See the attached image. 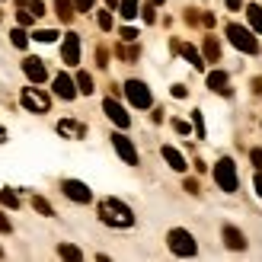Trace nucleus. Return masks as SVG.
Returning a JSON list of instances; mask_svg holds the SVG:
<instances>
[{"label": "nucleus", "mask_w": 262, "mask_h": 262, "mask_svg": "<svg viewBox=\"0 0 262 262\" xmlns=\"http://www.w3.org/2000/svg\"><path fill=\"white\" fill-rule=\"evenodd\" d=\"M99 221L109 227H131L135 224V214H131V208L119 199H102L99 202Z\"/></svg>", "instance_id": "1"}, {"label": "nucleus", "mask_w": 262, "mask_h": 262, "mask_svg": "<svg viewBox=\"0 0 262 262\" xmlns=\"http://www.w3.org/2000/svg\"><path fill=\"white\" fill-rule=\"evenodd\" d=\"M214 182L224 192H237L240 179H237V166H233L230 157H221V160H217V166H214Z\"/></svg>", "instance_id": "2"}, {"label": "nucleus", "mask_w": 262, "mask_h": 262, "mask_svg": "<svg viewBox=\"0 0 262 262\" xmlns=\"http://www.w3.org/2000/svg\"><path fill=\"white\" fill-rule=\"evenodd\" d=\"M166 243H169V250H173L176 256H195V250H199V246H195V237L189 230H182V227H173L166 233Z\"/></svg>", "instance_id": "3"}, {"label": "nucleus", "mask_w": 262, "mask_h": 262, "mask_svg": "<svg viewBox=\"0 0 262 262\" xmlns=\"http://www.w3.org/2000/svg\"><path fill=\"white\" fill-rule=\"evenodd\" d=\"M227 38L233 45H237L240 51H246V55H256L259 51V42H256V35L246 29V26H237V23H230L227 26Z\"/></svg>", "instance_id": "4"}, {"label": "nucleus", "mask_w": 262, "mask_h": 262, "mask_svg": "<svg viewBox=\"0 0 262 262\" xmlns=\"http://www.w3.org/2000/svg\"><path fill=\"white\" fill-rule=\"evenodd\" d=\"M125 96L131 99V106H138V109H150V90L147 83H141V80H128L125 83Z\"/></svg>", "instance_id": "5"}, {"label": "nucleus", "mask_w": 262, "mask_h": 262, "mask_svg": "<svg viewBox=\"0 0 262 262\" xmlns=\"http://www.w3.org/2000/svg\"><path fill=\"white\" fill-rule=\"evenodd\" d=\"M19 99H23V106L29 109V112H38V115L51 109V99H48V96L42 93V90H35V86H26Z\"/></svg>", "instance_id": "6"}, {"label": "nucleus", "mask_w": 262, "mask_h": 262, "mask_svg": "<svg viewBox=\"0 0 262 262\" xmlns=\"http://www.w3.org/2000/svg\"><path fill=\"white\" fill-rule=\"evenodd\" d=\"M61 192L68 195L71 202H77V205H86L90 199H93V192H90L86 182H80V179H64L61 182Z\"/></svg>", "instance_id": "7"}, {"label": "nucleus", "mask_w": 262, "mask_h": 262, "mask_svg": "<svg viewBox=\"0 0 262 262\" xmlns=\"http://www.w3.org/2000/svg\"><path fill=\"white\" fill-rule=\"evenodd\" d=\"M112 147H115V154H119L128 166H138V147L131 144V138H125V135L115 131V135H112Z\"/></svg>", "instance_id": "8"}, {"label": "nucleus", "mask_w": 262, "mask_h": 262, "mask_svg": "<svg viewBox=\"0 0 262 262\" xmlns=\"http://www.w3.org/2000/svg\"><path fill=\"white\" fill-rule=\"evenodd\" d=\"M61 58L64 64H80V35L77 32H68L61 42Z\"/></svg>", "instance_id": "9"}, {"label": "nucleus", "mask_w": 262, "mask_h": 262, "mask_svg": "<svg viewBox=\"0 0 262 262\" xmlns=\"http://www.w3.org/2000/svg\"><path fill=\"white\" fill-rule=\"evenodd\" d=\"M102 112H106V115H109V122H115L119 128H128V125H131V115H128L115 99H106V102H102Z\"/></svg>", "instance_id": "10"}, {"label": "nucleus", "mask_w": 262, "mask_h": 262, "mask_svg": "<svg viewBox=\"0 0 262 262\" xmlns=\"http://www.w3.org/2000/svg\"><path fill=\"white\" fill-rule=\"evenodd\" d=\"M23 71H26V77H29L32 83H45L48 80V71H45V64L38 61V58H26L23 61Z\"/></svg>", "instance_id": "11"}, {"label": "nucleus", "mask_w": 262, "mask_h": 262, "mask_svg": "<svg viewBox=\"0 0 262 262\" xmlns=\"http://www.w3.org/2000/svg\"><path fill=\"white\" fill-rule=\"evenodd\" d=\"M80 90H77V83L71 80L68 74H58L55 77V96H61V99H74Z\"/></svg>", "instance_id": "12"}, {"label": "nucleus", "mask_w": 262, "mask_h": 262, "mask_svg": "<svg viewBox=\"0 0 262 262\" xmlns=\"http://www.w3.org/2000/svg\"><path fill=\"white\" fill-rule=\"evenodd\" d=\"M163 160L176 169V173H186V157H182L176 147H169V144H163Z\"/></svg>", "instance_id": "13"}, {"label": "nucleus", "mask_w": 262, "mask_h": 262, "mask_svg": "<svg viewBox=\"0 0 262 262\" xmlns=\"http://www.w3.org/2000/svg\"><path fill=\"white\" fill-rule=\"evenodd\" d=\"M224 243L230 246V250H246V237H243V233L237 230V227H224Z\"/></svg>", "instance_id": "14"}, {"label": "nucleus", "mask_w": 262, "mask_h": 262, "mask_svg": "<svg viewBox=\"0 0 262 262\" xmlns=\"http://www.w3.org/2000/svg\"><path fill=\"white\" fill-rule=\"evenodd\" d=\"M208 86H211L214 90V93H230V86H227V74L224 71H211V74H208Z\"/></svg>", "instance_id": "15"}, {"label": "nucleus", "mask_w": 262, "mask_h": 262, "mask_svg": "<svg viewBox=\"0 0 262 262\" xmlns=\"http://www.w3.org/2000/svg\"><path fill=\"white\" fill-rule=\"evenodd\" d=\"M58 131H61V135H68V138H83V135H86V128H83L80 122H71V119L58 122Z\"/></svg>", "instance_id": "16"}, {"label": "nucleus", "mask_w": 262, "mask_h": 262, "mask_svg": "<svg viewBox=\"0 0 262 262\" xmlns=\"http://www.w3.org/2000/svg\"><path fill=\"white\" fill-rule=\"evenodd\" d=\"M179 51H182V58H186L195 71H202V68H205V58H202V55H199V51H195L192 45H179Z\"/></svg>", "instance_id": "17"}, {"label": "nucleus", "mask_w": 262, "mask_h": 262, "mask_svg": "<svg viewBox=\"0 0 262 262\" xmlns=\"http://www.w3.org/2000/svg\"><path fill=\"white\" fill-rule=\"evenodd\" d=\"M246 16H250V26L262 35V7L259 4H250V7H246Z\"/></svg>", "instance_id": "18"}, {"label": "nucleus", "mask_w": 262, "mask_h": 262, "mask_svg": "<svg viewBox=\"0 0 262 262\" xmlns=\"http://www.w3.org/2000/svg\"><path fill=\"white\" fill-rule=\"evenodd\" d=\"M205 58H208V61H221V45H217L214 35L205 38Z\"/></svg>", "instance_id": "19"}, {"label": "nucleus", "mask_w": 262, "mask_h": 262, "mask_svg": "<svg viewBox=\"0 0 262 262\" xmlns=\"http://www.w3.org/2000/svg\"><path fill=\"white\" fill-rule=\"evenodd\" d=\"M55 7H58V16L64 23H71V16H74V0H55Z\"/></svg>", "instance_id": "20"}, {"label": "nucleus", "mask_w": 262, "mask_h": 262, "mask_svg": "<svg viewBox=\"0 0 262 262\" xmlns=\"http://www.w3.org/2000/svg\"><path fill=\"white\" fill-rule=\"evenodd\" d=\"M77 90H80V93H93V77H90L86 71H80V74H77Z\"/></svg>", "instance_id": "21"}, {"label": "nucleus", "mask_w": 262, "mask_h": 262, "mask_svg": "<svg viewBox=\"0 0 262 262\" xmlns=\"http://www.w3.org/2000/svg\"><path fill=\"white\" fill-rule=\"evenodd\" d=\"M119 13H122L125 19H135V16H138V0H122V4H119Z\"/></svg>", "instance_id": "22"}, {"label": "nucleus", "mask_w": 262, "mask_h": 262, "mask_svg": "<svg viewBox=\"0 0 262 262\" xmlns=\"http://www.w3.org/2000/svg\"><path fill=\"white\" fill-rule=\"evenodd\" d=\"M58 253H61L64 259H74V262H80V259H83V253L77 250V246H71V243H61V246H58Z\"/></svg>", "instance_id": "23"}, {"label": "nucleus", "mask_w": 262, "mask_h": 262, "mask_svg": "<svg viewBox=\"0 0 262 262\" xmlns=\"http://www.w3.org/2000/svg\"><path fill=\"white\" fill-rule=\"evenodd\" d=\"M32 205H35V211H38V214H45V217H51V214H55V211H51V205L42 199V195H35V199H32Z\"/></svg>", "instance_id": "24"}, {"label": "nucleus", "mask_w": 262, "mask_h": 262, "mask_svg": "<svg viewBox=\"0 0 262 262\" xmlns=\"http://www.w3.org/2000/svg\"><path fill=\"white\" fill-rule=\"evenodd\" d=\"M0 202H4L7 208H16L19 199H16V192H10V189H0Z\"/></svg>", "instance_id": "25"}, {"label": "nucleus", "mask_w": 262, "mask_h": 262, "mask_svg": "<svg viewBox=\"0 0 262 262\" xmlns=\"http://www.w3.org/2000/svg\"><path fill=\"white\" fill-rule=\"evenodd\" d=\"M10 38H13V45H16V48H26V45H29V35H26L23 29H13Z\"/></svg>", "instance_id": "26"}, {"label": "nucleus", "mask_w": 262, "mask_h": 262, "mask_svg": "<svg viewBox=\"0 0 262 262\" xmlns=\"http://www.w3.org/2000/svg\"><path fill=\"white\" fill-rule=\"evenodd\" d=\"M32 38H35V42H55V38H58V32H55V29H38Z\"/></svg>", "instance_id": "27"}, {"label": "nucleus", "mask_w": 262, "mask_h": 262, "mask_svg": "<svg viewBox=\"0 0 262 262\" xmlns=\"http://www.w3.org/2000/svg\"><path fill=\"white\" fill-rule=\"evenodd\" d=\"M192 125H195V138H205V119H202V112H192Z\"/></svg>", "instance_id": "28"}, {"label": "nucleus", "mask_w": 262, "mask_h": 262, "mask_svg": "<svg viewBox=\"0 0 262 262\" xmlns=\"http://www.w3.org/2000/svg\"><path fill=\"white\" fill-rule=\"evenodd\" d=\"M96 23H99V29H106V32H109V29H112V13H109V10H102L99 16H96Z\"/></svg>", "instance_id": "29"}, {"label": "nucleus", "mask_w": 262, "mask_h": 262, "mask_svg": "<svg viewBox=\"0 0 262 262\" xmlns=\"http://www.w3.org/2000/svg\"><path fill=\"white\" fill-rule=\"evenodd\" d=\"M16 19H19L23 26H29V23L35 19V13H32V10H19V13H16Z\"/></svg>", "instance_id": "30"}, {"label": "nucleus", "mask_w": 262, "mask_h": 262, "mask_svg": "<svg viewBox=\"0 0 262 262\" xmlns=\"http://www.w3.org/2000/svg\"><path fill=\"white\" fill-rule=\"evenodd\" d=\"M13 230V224H10V217L4 214V211H0V233H10Z\"/></svg>", "instance_id": "31"}, {"label": "nucleus", "mask_w": 262, "mask_h": 262, "mask_svg": "<svg viewBox=\"0 0 262 262\" xmlns=\"http://www.w3.org/2000/svg\"><path fill=\"white\" fill-rule=\"evenodd\" d=\"M119 35L125 38V42H135V38H138V32H135V29H131V26H125V29H122Z\"/></svg>", "instance_id": "32"}, {"label": "nucleus", "mask_w": 262, "mask_h": 262, "mask_svg": "<svg viewBox=\"0 0 262 262\" xmlns=\"http://www.w3.org/2000/svg\"><path fill=\"white\" fill-rule=\"evenodd\" d=\"M93 4H96V0H74L77 10H93Z\"/></svg>", "instance_id": "33"}, {"label": "nucleus", "mask_w": 262, "mask_h": 262, "mask_svg": "<svg viewBox=\"0 0 262 262\" xmlns=\"http://www.w3.org/2000/svg\"><path fill=\"white\" fill-rule=\"evenodd\" d=\"M250 157H253V166H256V169H262V150L256 147V150H253Z\"/></svg>", "instance_id": "34"}, {"label": "nucleus", "mask_w": 262, "mask_h": 262, "mask_svg": "<svg viewBox=\"0 0 262 262\" xmlns=\"http://www.w3.org/2000/svg\"><path fill=\"white\" fill-rule=\"evenodd\" d=\"M29 10L35 13V16H42V13H45V4H38V0H35V4H29Z\"/></svg>", "instance_id": "35"}, {"label": "nucleus", "mask_w": 262, "mask_h": 262, "mask_svg": "<svg viewBox=\"0 0 262 262\" xmlns=\"http://www.w3.org/2000/svg\"><path fill=\"white\" fill-rule=\"evenodd\" d=\"M173 128L179 131V135H189V125H186V122H173Z\"/></svg>", "instance_id": "36"}, {"label": "nucleus", "mask_w": 262, "mask_h": 262, "mask_svg": "<svg viewBox=\"0 0 262 262\" xmlns=\"http://www.w3.org/2000/svg\"><path fill=\"white\" fill-rule=\"evenodd\" d=\"M173 96L176 99H186V86H173Z\"/></svg>", "instance_id": "37"}, {"label": "nucleus", "mask_w": 262, "mask_h": 262, "mask_svg": "<svg viewBox=\"0 0 262 262\" xmlns=\"http://www.w3.org/2000/svg\"><path fill=\"white\" fill-rule=\"evenodd\" d=\"M186 192H199V182H195V179H186Z\"/></svg>", "instance_id": "38"}, {"label": "nucleus", "mask_w": 262, "mask_h": 262, "mask_svg": "<svg viewBox=\"0 0 262 262\" xmlns=\"http://www.w3.org/2000/svg\"><path fill=\"white\" fill-rule=\"evenodd\" d=\"M256 192H259V199H262V169H259V176H256Z\"/></svg>", "instance_id": "39"}, {"label": "nucleus", "mask_w": 262, "mask_h": 262, "mask_svg": "<svg viewBox=\"0 0 262 262\" xmlns=\"http://www.w3.org/2000/svg\"><path fill=\"white\" fill-rule=\"evenodd\" d=\"M240 4L243 0H227V10H240Z\"/></svg>", "instance_id": "40"}, {"label": "nucleus", "mask_w": 262, "mask_h": 262, "mask_svg": "<svg viewBox=\"0 0 262 262\" xmlns=\"http://www.w3.org/2000/svg\"><path fill=\"white\" fill-rule=\"evenodd\" d=\"M4 141H7V131H4V128H0V144H4Z\"/></svg>", "instance_id": "41"}, {"label": "nucleus", "mask_w": 262, "mask_h": 262, "mask_svg": "<svg viewBox=\"0 0 262 262\" xmlns=\"http://www.w3.org/2000/svg\"><path fill=\"white\" fill-rule=\"evenodd\" d=\"M106 4H109V7H112V10H115V7H119V0H106Z\"/></svg>", "instance_id": "42"}, {"label": "nucleus", "mask_w": 262, "mask_h": 262, "mask_svg": "<svg viewBox=\"0 0 262 262\" xmlns=\"http://www.w3.org/2000/svg\"><path fill=\"white\" fill-rule=\"evenodd\" d=\"M0 256H4V250H0Z\"/></svg>", "instance_id": "43"}]
</instances>
